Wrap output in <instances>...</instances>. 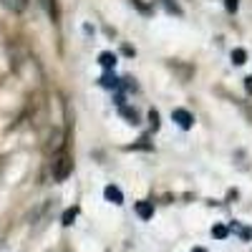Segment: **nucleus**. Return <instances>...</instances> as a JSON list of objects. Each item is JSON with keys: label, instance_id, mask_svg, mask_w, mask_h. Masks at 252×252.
<instances>
[{"label": "nucleus", "instance_id": "obj_1", "mask_svg": "<svg viewBox=\"0 0 252 252\" xmlns=\"http://www.w3.org/2000/svg\"><path fill=\"white\" fill-rule=\"evenodd\" d=\"M71 172H73V161H71V157H68L66 152H61V154L53 159V179H56V182H66Z\"/></svg>", "mask_w": 252, "mask_h": 252}, {"label": "nucleus", "instance_id": "obj_2", "mask_svg": "<svg viewBox=\"0 0 252 252\" xmlns=\"http://www.w3.org/2000/svg\"><path fill=\"white\" fill-rule=\"evenodd\" d=\"M172 119L182 126V129H192V124H194V116L189 114L187 109H174L172 111Z\"/></svg>", "mask_w": 252, "mask_h": 252}, {"label": "nucleus", "instance_id": "obj_3", "mask_svg": "<svg viewBox=\"0 0 252 252\" xmlns=\"http://www.w3.org/2000/svg\"><path fill=\"white\" fill-rule=\"evenodd\" d=\"M103 197H106L111 204H124V194H121V189H119V187H114V184H109L106 189H103Z\"/></svg>", "mask_w": 252, "mask_h": 252}, {"label": "nucleus", "instance_id": "obj_4", "mask_svg": "<svg viewBox=\"0 0 252 252\" xmlns=\"http://www.w3.org/2000/svg\"><path fill=\"white\" fill-rule=\"evenodd\" d=\"M136 215H139L141 220H152V217H154V204L146 202V199L136 202Z\"/></svg>", "mask_w": 252, "mask_h": 252}, {"label": "nucleus", "instance_id": "obj_5", "mask_svg": "<svg viewBox=\"0 0 252 252\" xmlns=\"http://www.w3.org/2000/svg\"><path fill=\"white\" fill-rule=\"evenodd\" d=\"M0 5L8 8L10 13H23L28 8V0H0Z\"/></svg>", "mask_w": 252, "mask_h": 252}, {"label": "nucleus", "instance_id": "obj_6", "mask_svg": "<svg viewBox=\"0 0 252 252\" xmlns=\"http://www.w3.org/2000/svg\"><path fill=\"white\" fill-rule=\"evenodd\" d=\"M98 63H101L103 68H109V71H111V68L116 66V56H114V53H109V51H103V53L98 56Z\"/></svg>", "mask_w": 252, "mask_h": 252}, {"label": "nucleus", "instance_id": "obj_7", "mask_svg": "<svg viewBox=\"0 0 252 252\" xmlns=\"http://www.w3.org/2000/svg\"><path fill=\"white\" fill-rule=\"evenodd\" d=\"M40 5H43V8L48 10V15H51L53 20H58V8H56V0H40Z\"/></svg>", "mask_w": 252, "mask_h": 252}, {"label": "nucleus", "instance_id": "obj_8", "mask_svg": "<svg viewBox=\"0 0 252 252\" xmlns=\"http://www.w3.org/2000/svg\"><path fill=\"white\" fill-rule=\"evenodd\" d=\"M101 86H103V89H116V86H119V78L111 76V73H106V76L101 78Z\"/></svg>", "mask_w": 252, "mask_h": 252}, {"label": "nucleus", "instance_id": "obj_9", "mask_svg": "<svg viewBox=\"0 0 252 252\" xmlns=\"http://www.w3.org/2000/svg\"><path fill=\"white\" fill-rule=\"evenodd\" d=\"M227 235H229V229H227L224 224H215V227H212V237H217V240H224Z\"/></svg>", "mask_w": 252, "mask_h": 252}, {"label": "nucleus", "instance_id": "obj_10", "mask_svg": "<svg viewBox=\"0 0 252 252\" xmlns=\"http://www.w3.org/2000/svg\"><path fill=\"white\" fill-rule=\"evenodd\" d=\"M76 215H78V209L76 207H71V209H66V212H63V224H73V220H76Z\"/></svg>", "mask_w": 252, "mask_h": 252}, {"label": "nucleus", "instance_id": "obj_11", "mask_svg": "<svg viewBox=\"0 0 252 252\" xmlns=\"http://www.w3.org/2000/svg\"><path fill=\"white\" fill-rule=\"evenodd\" d=\"M247 61V53L242 51V48H237V51H232V63L235 66H242V63Z\"/></svg>", "mask_w": 252, "mask_h": 252}, {"label": "nucleus", "instance_id": "obj_12", "mask_svg": "<svg viewBox=\"0 0 252 252\" xmlns=\"http://www.w3.org/2000/svg\"><path fill=\"white\" fill-rule=\"evenodd\" d=\"M121 114H124L126 119H129V124H139V116H136V111H131V109H124V106H121Z\"/></svg>", "mask_w": 252, "mask_h": 252}, {"label": "nucleus", "instance_id": "obj_13", "mask_svg": "<svg viewBox=\"0 0 252 252\" xmlns=\"http://www.w3.org/2000/svg\"><path fill=\"white\" fill-rule=\"evenodd\" d=\"M224 8H227V13H235L240 8V0H224Z\"/></svg>", "mask_w": 252, "mask_h": 252}, {"label": "nucleus", "instance_id": "obj_14", "mask_svg": "<svg viewBox=\"0 0 252 252\" xmlns=\"http://www.w3.org/2000/svg\"><path fill=\"white\" fill-rule=\"evenodd\" d=\"M149 121H152L154 129H159V114L157 111H149Z\"/></svg>", "mask_w": 252, "mask_h": 252}, {"label": "nucleus", "instance_id": "obj_15", "mask_svg": "<svg viewBox=\"0 0 252 252\" xmlns=\"http://www.w3.org/2000/svg\"><path fill=\"white\" fill-rule=\"evenodd\" d=\"M164 5H166V10H172V13H179V8L172 3V0H164Z\"/></svg>", "mask_w": 252, "mask_h": 252}, {"label": "nucleus", "instance_id": "obj_16", "mask_svg": "<svg viewBox=\"0 0 252 252\" xmlns=\"http://www.w3.org/2000/svg\"><path fill=\"white\" fill-rule=\"evenodd\" d=\"M245 89H247V94H252V76L245 78Z\"/></svg>", "mask_w": 252, "mask_h": 252}, {"label": "nucleus", "instance_id": "obj_17", "mask_svg": "<svg viewBox=\"0 0 252 252\" xmlns=\"http://www.w3.org/2000/svg\"><path fill=\"white\" fill-rule=\"evenodd\" d=\"M192 252H207V250H204V247H194Z\"/></svg>", "mask_w": 252, "mask_h": 252}]
</instances>
